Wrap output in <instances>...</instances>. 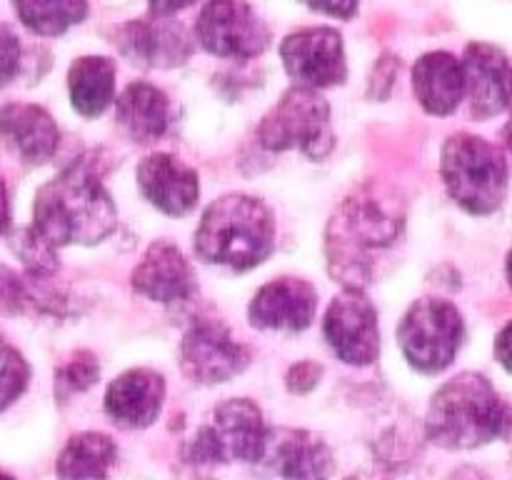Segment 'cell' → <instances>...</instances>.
I'll use <instances>...</instances> for the list:
<instances>
[{"label":"cell","instance_id":"cell-1","mask_svg":"<svg viewBox=\"0 0 512 480\" xmlns=\"http://www.w3.org/2000/svg\"><path fill=\"white\" fill-rule=\"evenodd\" d=\"M98 155H83L35 195L33 230L50 243L93 245L115 230V205L103 185Z\"/></svg>","mask_w":512,"mask_h":480},{"label":"cell","instance_id":"cell-2","mask_svg":"<svg viewBox=\"0 0 512 480\" xmlns=\"http://www.w3.org/2000/svg\"><path fill=\"white\" fill-rule=\"evenodd\" d=\"M425 428L435 445L478 448L508 435L510 408L485 375L460 373L433 395Z\"/></svg>","mask_w":512,"mask_h":480},{"label":"cell","instance_id":"cell-3","mask_svg":"<svg viewBox=\"0 0 512 480\" xmlns=\"http://www.w3.org/2000/svg\"><path fill=\"white\" fill-rule=\"evenodd\" d=\"M275 245V220L268 205L250 195H223L205 210L195 233V250L210 263L250 270Z\"/></svg>","mask_w":512,"mask_h":480},{"label":"cell","instance_id":"cell-4","mask_svg":"<svg viewBox=\"0 0 512 480\" xmlns=\"http://www.w3.org/2000/svg\"><path fill=\"white\" fill-rule=\"evenodd\" d=\"M443 180L455 203L473 215H490L508 195V158L480 135L458 133L443 145Z\"/></svg>","mask_w":512,"mask_h":480},{"label":"cell","instance_id":"cell-5","mask_svg":"<svg viewBox=\"0 0 512 480\" xmlns=\"http://www.w3.org/2000/svg\"><path fill=\"white\" fill-rule=\"evenodd\" d=\"M463 335V315L443 298H420L398 328L405 358L425 375L440 373L453 363Z\"/></svg>","mask_w":512,"mask_h":480},{"label":"cell","instance_id":"cell-6","mask_svg":"<svg viewBox=\"0 0 512 480\" xmlns=\"http://www.w3.org/2000/svg\"><path fill=\"white\" fill-rule=\"evenodd\" d=\"M258 135L268 150L298 148L310 158H323L333 148L328 103L318 88L295 85L260 123Z\"/></svg>","mask_w":512,"mask_h":480},{"label":"cell","instance_id":"cell-7","mask_svg":"<svg viewBox=\"0 0 512 480\" xmlns=\"http://www.w3.org/2000/svg\"><path fill=\"white\" fill-rule=\"evenodd\" d=\"M263 415L258 405L238 398L218 405L188 450L190 463H258L265 450Z\"/></svg>","mask_w":512,"mask_h":480},{"label":"cell","instance_id":"cell-8","mask_svg":"<svg viewBox=\"0 0 512 480\" xmlns=\"http://www.w3.org/2000/svg\"><path fill=\"white\" fill-rule=\"evenodd\" d=\"M195 38L218 58L250 60L268 45V28L245 0H210L200 10Z\"/></svg>","mask_w":512,"mask_h":480},{"label":"cell","instance_id":"cell-9","mask_svg":"<svg viewBox=\"0 0 512 480\" xmlns=\"http://www.w3.org/2000/svg\"><path fill=\"white\" fill-rule=\"evenodd\" d=\"M325 340L343 363L368 365L378 360V313L360 288H348L330 303L325 313Z\"/></svg>","mask_w":512,"mask_h":480},{"label":"cell","instance_id":"cell-10","mask_svg":"<svg viewBox=\"0 0 512 480\" xmlns=\"http://www.w3.org/2000/svg\"><path fill=\"white\" fill-rule=\"evenodd\" d=\"M285 70L298 85L328 88L348 75L343 38L333 28H303L290 33L280 45Z\"/></svg>","mask_w":512,"mask_h":480},{"label":"cell","instance_id":"cell-11","mask_svg":"<svg viewBox=\"0 0 512 480\" xmlns=\"http://www.w3.org/2000/svg\"><path fill=\"white\" fill-rule=\"evenodd\" d=\"M180 365L198 383H225L248 365V350L220 320L198 318L183 338Z\"/></svg>","mask_w":512,"mask_h":480},{"label":"cell","instance_id":"cell-12","mask_svg":"<svg viewBox=\"0 0 512 480\" xmlns=\"http://www.w3.org/2000/svg\"><path fill=\"white\" fill-rule=\"evenodd\" d=\"M115 45L140 68H173L185 63L193 50V40L183 25L160 13L123 25L115 33Z\"/></svg>","mask_w":512,"mask_h":480},{"label":"cell","instance_id":"cell-13","mask_svg":"<svg viewBox=\"0 0 512 480\" xmlns=\"http://www.w3.org/2000/svg\"><path fill=\"white\" fill-rule=\"evenodd\" d=\"M465 95L475 118H493L508 110L510 103V60L495 45L473 43L465 48L463 60Z\"/></svg>","mask_w":512,"mask_h":480},{"label":"cell","instance_id":"cell-14","mask_svg":"<svg viewBox=\"0 0 512 480\" xmlns=\"http://www.w3.org/2000/svg\"><path fill=\"white\" fill-rule=\"evenodd\" d=\"M315 305L318 295L308 280L278 278L255 293L248 315L255 328L303 330L313 320Z\"/></svg>","mask_w":512,"mask_h":480},{"label":"cell","instance_id":"cell-15","mask_svg":"<svg viewBox=\"0 0 512 480\" xmlns=\"http://www.w3.org/2000/svg\"><path fill=\"white\" fill-rule=\"evenodd\" d=\"M138 185L145 198L165 215H188L198 203V173L168 153H153L138 165Z\"/></svg>","mask_w":512,"mask_h":480},{"label":"cell","instance_id":"cell-16","mask_svg":"<svg viewBox=\"0 0 512 480\" xmlns=\"http://www.w3.org/2000/svg\"><path fill=\"white\" fill-rule=\"evenodd\" d=\"M165 398L163 375L135 368L118 375L105 393V413L120 428H145L160 415Z\"/></svg>","mask_w":512,"mask_h":480},{"label":"cell","instance_id":"cell-17","mask_svg":"<svg viewBox=\"0 0 512 480\" xmlns=\"http://www.w3.org/2000/svg\"><path fill=\"white\" fill-rule=\"evenodd\" d=\"M133 288L158 303H175L190 298L195 288V273L178 245L158 240L148 248L133 273Z\"/></svg>","mask_w":512,"mask_h":480},{"label":"cell","instance_id":"cell-18","mask_svg":"<svg viewBox=\"0 0 512 480\" xmlns=\"http://www.w3.org/2000/svg\"><path fill=\"white\" fill-rule=\"evenodd\" d=\"M0 140L25 163H45L58 148V125L40 105L10 103L0 110Z\"/></svg>","mask_w":512,"mask_h":480},{"label":"cell","instance_id":"cell-19","mask_svg":"<svg viewBox=\"0 0 512 480\" xmlns=\"http://www.w3.org/2000/svg\"><path fill=\"white\" fill-rule=\"evenodd\" d=\"M413 90L430 115H450L465 98L463 65L445 50L425 53L413 65Z\"/></svg>","mask_w":512,"mask_h":480},{"label":"cell","instance_id":"cell-20","mask_svg":"<svg viewBox=\"0 0 512 480\" xmlns=\"http://www.w3.org/2000/svg\"><path fill=\"white\" fill-rule=\"evenodd\" d=\"M398 225L400 218L393 208H385L383 200L373 195L350 198L340 210V218L335 220V240L353 243L355 250L370 253L393 243Z\"/></svg>","mask_w":512,"mask_h":480},{"label":"cell","instance_id":"cell-21","mask_svg":"<svg viewBox=\"0 0 512 480\" xmlns=\"http://www.w3.org/2000/svg\"><path fill=\"white\" fill-rule=\"evenodd\" d=\"M260 460H268L275 473L285 478H320L330 468V450L323 440L305 430H278L265 435Z\"/></svg>","mask_w":512,"mask_h":480},{"label":"cell","instance_id":"cell-22","mask_svg":"<svg viewBox=\"0 0 512 480\" xmlns=\"http://www.w3.org/2000/svg\"><path fill=\"white\" fill-rule=\"evenodd\" d=\"M118 125L135 143H153L168 130V95L150 83H130L115 105Z\"/></svg>","mask_w":512,"mask_h":480},{"label":"cell","instance_id":"cell-23","mask_svg":"<svg viewBox=\"0 0 512 480\" xmlns=\"http://www.w3.org/2000/svg\"><path fill=\"white\" fill-rule=\"evenodd\" d=\"M70 103L85 118L105 113L115 95V63L103 55H83L68 70Z\"/></svg>","mask_w":512,"mask_h":480},{"label":"cell","instance_id":"cell-24","mask_svg":"<svg viewBox=\"0 0 512 480\" xmlns=\"http://www.w3.org/2000/svg\"><path fill=\"white\" fill-rule=\"evenodd\" d=\"M115 443L103 433H80L68 440L58 458L60 478H105L115 463Z\"/></svg>","mask_w":512,"mask_h":480},{"label":"cell","instance_id":"cell-25","mask_svg":"<svg viewBox=\"0 0 512 480\" xmlns=\"http://www.w3.org/2000/svg\"><path fill=\"white\" fill-rule=\"evenodd\" d=\"M25 28L38 35H63L88 15V0H13Z\"/></svg>","mask_w":512,"mask_h":480},{"label":"cell","instance_id":"cell-26","mask_svg":"<svg viewBox=\"0 0 512 480\" xmlns=\"http://www.w3.org/2000/svg\"><path fill=\"white\" fill-rule=\"evenodd\" d=\"M28 375L30 370L23 355L0 335V410L20 398V393L28 385Z\"/></svg>","mask_w":512,"mask_h":480},{"label":"cell","instance_id":"cell-27","mask_svg":"<svg viewBox=\"0 0 512 480\" xmlns=\"http://www.w3.org/2000/svg\"><path fill=\"white\" fill-rule=\"evenodd\" d=\"M20 68V43L13 28L0 23V88L10 83L18 75Z\"/></svg>","mask_w":512,"mask_h":480},{"label":"cell","instance_id":"cell-28","mask_svg":"<svg viewBox=\"0 0 512 480\" xmlns=\"http://www.w3.org/2000/svg\"><path fill=\"white\" fill-rule=\"evenodd\" d=\"M95 378H98V363L90 355H85V360H73V363L60 370V383L68 385V390H73V393L90 388Z\"/></svg>","mask_w":512,"mask_h":480},{"label":"cell","instance_id":"cell-29","mask_svg":"<svg viewBox=\"0 0 512 480\" xmlns=\"http://www.w3.org/2000/svg\"><path fill=\"white\" fill-rule=\"evenodd\" d=\"M28 300V290H25V283L8 270L5 265H0V310H18L20 305Z\"/></svg>","mask_w":512,"mask_h":480},{"label":"cell","instance_id":"cell-30","mask_svg":"<svg viewBox=\"0 0 512 480\" xmlns=\"http://www.w3.org/2000/svg\"><path fill=\"white\" fill-rule=\"evenodd\" d=\"M300 3L308 5L310 10H318V13L340 20H348L358 13V0H300Z\"/></svg>","mask_w":512,"mask_h":480},{"label":"cell","instance_id":"cell-31","mask_svg":"<svg viewBox=\"0 0 512 480\" xmlns=\"http://www.w3.org/2000/svg\"><path fill=\"white\" fill-rule=\"evenodd\" d=\"M320 365L315 363H300L295 365L288 373V388L295 390V393H308L310 388H315V383L320 380Z\"/></svg>","mask_w":512,"mask_h":480},{"label":"cell","instance_id":"cell-32","mask_svg":"<svg viewBox=\"0 0 512 480\" xmlns=\"http://www.w3.org/2000/svg\"><path fill=\"white\" fill-rule=\"evenodd\" d=\"M148 3H150V10H153V13L173 15V13H178V10L193 5L195 0H148Z\"/></svg>","mask_w":512,"mask_h":480},{"label":"cell","instance_id":"cell-33","mask_svg":"<svg viewBox=\"0 0 512 480\" xmlns=\"http://www.w3.org/2000/svg\"><path fill=\"white\" fill-rule=\"evenodd\" d=\"M10 223V205H8V190H5L3 178H0V233L8 228Z\"/></svg>","mask_w":512,"mask_h":480},{"label":"cell","instance_id":"cell-34","mask_svg":"<svg viewBox=\"0 0 512 480\" xmlns=\"http://www.w3.org/2000/svg\"><path fill=\"white\" fill-rule=\"evenodd\" d=\"M508 333H510V325H505L498 335V360L508 368Z\"/></svg>","mask_w":512,"mask_h":480}]
</instances>
